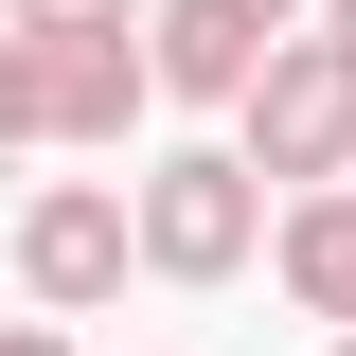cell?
Instances as JSON below:
<instances>
[{"mask_svg": "<svg viewBox=\"0 0 356 356\" xmlns=\"http://www.w3.org/2000/svg\"><path fill=\"white\" fill-rule=\"evenodd\" d=\"M125 250L161 267V285H232V267L267 250V178L232 161V143H178V161L125 178Z\"/></svg>", "mask_w": 356, "mask_h": 356, "instance_id": "6da1fadb", "label": "cell"}, {"mask_svg": "<svg viewBox=\"0 0 356 356\" xmlns=\"http://www.w3.org/2000/svg\"><path fill=\"white\" fill-rule=\"evenodd\" d=\"M232 161H250L267 196L356 178V54H339V36H267V72L232 89Z\"/></svg>", "mask_w": 356, "mask_h": 356, "instance_id": "7a4b0ae2", "label": "cell"}, {"mask_svg": "<svg viewBox=\"0 0 356 356\" xmlns=\"http://www.w3.org/2000/svg\"><path fill=\"white\" fill-rule=\"evenodd\" d=\"M0 267H18V285H36L54 321H89L107 303V285H125V196H107V178H54V196H18V232H0Z\"/></svg>", "mask_w": 356, "mask_h": 356, "instance_id": "3957f363", "label": "cell"}, {"mask_svg": "<svg viewBox=\"0 0 356 356\" xmlns=\"http://www.w3.org/2000/svg\"><path fill=\"white\" fill-rule=\"evenodd\" d=\"M161 89H143V36H36V125L54 143H125Z\"/></svg>", "mask_w": 356, "mask_h": 356, "instance_id": "277c9868", "label": "cell"}, {"mask_svg": "<svg viewBox=\"0 0 356 356\" xmlns=\"http://www.w3.org/2000/svg\"><path fill=\"white\" fill-rule=\"evenodd\" d=\"M250 72H267V36L214 18V0H161V18H143V89H161V107H232Z\"/></svg>", "mask_w": 356, "mask_h": 356, "instance_id": "5b68a950", "label": "cell"}, {"mask_svg": "<svg viewBox=\"0 0 356 356\" xmlns=\"http://www.w3.org/2000/svg\"><path fill=\"white\" fill-rule=\"evenodd\" d=\"M267 267H285L303 321H356V196H339V178H303V196L267 214Z\"/></svg>", "mask_w": 356, "mask_h": 356, "instance_id": "8992f818", "label": "cell"}, {"mask_svg": "<svg viewBox=\"0 0 356 356\" xmlns=\"http://www.w3.org/2000/svg\"><path fill=\"white\" fill-rule=\"evenodd\" d=\"M18 36H143V0H0Z\"/></svg>", "mask_w": 356, "mask_h": 356, "instance_id": "52a82bcc", "label": "cell"}, {"mask_svg": "<svg viewBox=\"0 0 356 356\" xmlns=\"http://www.w3.org/2000/svg\"><path fill=\"white\" fill-rule=\"evenodd\" d=\"M0 143H54L36 125V36H18V18H0Z\"/></svg>", "mask_w": 356, "mask_h": 356, "instance_id": "ba28073f", "label": "cell"}, {"mask_svg": "<svg viewBox=\"0 0 356 356\" xmlns=\"http://www.w3.org/2000/svg\"><path fill=\"white\" fill-rule=\"evenodd\" d=\"M214 18H250V36H303V0H214Z\"/></svg>", "mask_w": 356, "mask_h": 356, "instance_id": "9c48e42d", "label": "cell"}, {"mask_svg": "<svg viewBox=\"0 0 356 356\" xmlns=\"http://www.w3.org/2000/svg\"><path fill=\"white\" fill-rule=\"evenodd\" d=\"M0 356H72V321H0Z\"/></svg>", "mask_w": 356, "mask_h": 356, "instance_id": "30bf717a", "label": "cell"}, {"mask_svg": "<svg viewBox=\"0 0 356 356\" xmlns=\"http://www.w3.org/2000/svg\"><path fill=\"white\" fill-rule=\"evenodd\" d=\"M303 36H339V54H356V0H303Z\"/></svg>", "mask_w": 356, "mask_h": 356, "instance_id": "8fae6325", "label": "cell"}, {"mask_svg": "<svg viewBox=\"0 0 356 356\" xmlns=\"http://www.w3.org/2000/svg\"><path fill=\"white\" fill-rule=\"evenodd\" d=\"M339 356H356V339H339Z\"/></svg>", "mask_w": 356, "mask_h": 356, "instance_id": "7c38bea8", "label": "cell"}]
</instances>
